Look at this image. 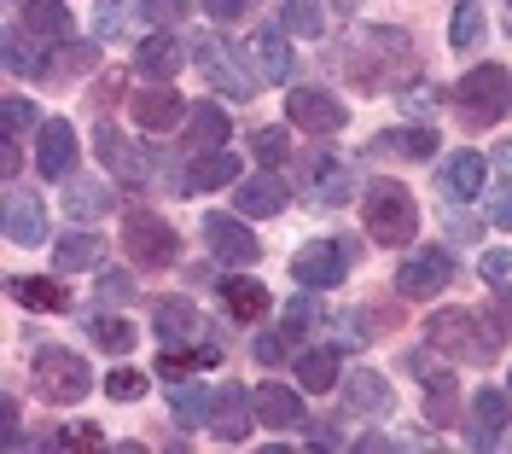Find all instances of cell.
I'll return each instance as SVG.
<instances>
[{
    "mask_svg": "<svg viewBox=\"0 0 512 454\" xmlns=\"http://www.w3.org/2000/svg\"><path fill=\"white\" fill-rule=\"evenodd\" d=\"M332 70L361 94H408V82L419 76V47L408 30L367 24V30H350L332 47Z\"/></svg>",
    "mask_w": 512,
    "mask_h": 454,
    "instance_id": "1",
    "label": "cell"
},
{
    "mask_svg": "<svg viewBox=\"0 0 512 454\" xmlns=\"http://www.w3.org/2000/svg\"><path fill=\"white\" fill-rule=\"evenodd\" d=\"M361 216H367V239L373 245H414L419 233V204L414 193L402 187V181H390V175H367L361 181Z\"/></svg>",
    "mask_w": 512,
    "mask_h": 454,
    "instance_id": "2",
    "label": "cell"
},
{
    "mask_svg": "<svg viewBox=\"0 0 512 454\" xmlns=\"http://www.w3.org/2000/svg\"><path fill=\"white\" fill-rule=\"evenodd\" d=\"M425 344L437 356H460V361H472V367H489L495 350H501V332H495V321L483 309H437L425 321Z\"/></svg>",
    "mask_w": 512,
    "mask_h": 454,
    "instance_id": "3",
    "label": "cell"
},
{
    "mask_svg": "<svg viewBox=\"0 0 512 454\" xmlns=\"http://www.w3.org/2000/svg\"><path fill=\"white\" fill-rule=\"evenodd\" d=\"M454 105V117H460V129H495V123H507L512 117V70L507 65H478L460 76V88L448 94Z\"/></svg>",
    "mask_w": 512,
    "mask_h": 454,
    "instance_id": "4",
    "label": "cell"
},
{
    "mask_svg": "<svg viewBox=\"0 0 512 454\" xmlns=\"http://www.w3.org/2000/svg\"><path fill=\"white\" fill-rule=\"evenodd\" d=\"M30 385L41 402H53V408H76V402H88V390H94V367L76 356V350H59V344H41L30 356Z\"/></svg>",
    "mask_w": 512,
    "mask_h": 454,
    "instance_id": "5",
    "label": "cell"
},
{
    "mask_svg": "<svg viewBox=\"0 0 512 454\" xmlns=\"http://www.w3.org/2000/svg\"><path fill=\"white\" fill-rule=\"evenodd\" d=\"M355 257H361V245L344 239V233H332V239H309V245L291 257V280H297L303 292H332V286L350 280Z\"/></svg>",
    "mask_w": 512,
    "mask_h": 454,
    "instance_id": "6",
    "label": "cell"
},
{
    "mask_svg": "<svg viewBox=\"0 0 512 454\" xmlns=\"http://www.w3.org/2000/svg\"><path fill=\"white\" fill-rule=\"evenodd\" d=\"M123 251H128L134 268L163 274V268H175V262H181V233L163 222L158 210H128V216H123Z\"/></svg>",
    "mask_w": 512,
    "mask_h": 454,
    "instance_id": "7",
    "label": "cell"
},
{
    "mask_svg": "<svg viewBox=\"0 0 512 454\" xmlns=\"http://www.w3.org/2000/svg\"><path fill=\"white\" fill-rule=\"evenodd\" d=\"M192 65L204 70V82L227 99H251L256 94V76L239 59H233V47H227L222 35H192Z\"/></svg>",
    "mask_w": 512,
    "mask_h": 454,
    "instance_id": "8",
    "label": "cell"
},
{
    "mask_svg": "<svg viewBox=\"0 0 512 454\" xmlns=\"http://www.w3.org/2000/svg\"><path fill=\"white\" fill-rule=\"evenodd\" d=\"M443 286H454V251H443V245H425L396 268V297H408V303H431Z\"/></svg>",
    "mask_w": 512,
    "mask_h": 454,
    "instance_id": "9",
    "label": "cell"
},
{
    "mask_svg": "<svg viewBox=\"0 0 512 454\" xmlns=\"http://www.w3.org/2000/svg\"><path fill=\"white\" fill-rule=\"evenodd\" d=\"M204 245H210V257L227 262V268L262 262V239H256L239 216H227V210H210V216H204Z\"/></svg>",
    "mask_w": 512,
    "mask_h": 454,
    "instance_id": "10",
    "label": "cell"
},
{
    "mask_svg": "<svg viewBox=\"0 0 512 454\" xmlns=\"http://www.w3.org/2000/svg\"><path fill=\"white\" fill-rule=\"evenodd\" d=\"M286 117L297 123V129H309V134H344L350 129V105H344L338 94H326V88H291Z\"/></svg>",
    "mask_w": 512,
    "mask_h": 454,
    "instance_id": "11",
    "label": "cell"
},
{
    "mask_svg": "<svg viewBox=\"0 0 512 454\" xmlns=\"http://www.w3.org/2000/svg\"><path fill=\"white\" fill-rule=\"evenodd\" d=\"M152 332H158L163 344H210L216 338V326L198 315L192 297H158L152 303Z\"/></svg>",
    "mask_w": 512,
    "mask_h": 454,
    "instance_id": "12",
    "label": "cell"
},
{
    "mask_svg": "<svg viewBox=\"0 0 512 454\" xmlns=\"http://www.w3.org/2000/svg\"><path fill=\"white\" fill-rule=\"evenodd\" d=\"M338 396H344V414H367V420H390V414H396V390H390V379L373 373V367L344 373V379H338Z\"/></svg>",
    "mask_w": 512,
    "mask_h": 454,
    "instance_id": "13",
    "label": "cell"
},
{
    "mask_svg": "<svg viewBox=\"0 0 512 454\" xmlns=\"http://www.w3.org/2000/svg\"><path fill=\"white\" fill-rule=\"evenodd\" d=\"M35 169H41V181H70L76 175V129H70V117H47L35 129Z\"/></svg>",
    "mask_w": 512,
    "mask_h": 454,
    "instance_id": "14",
    "label": "cell"
},
{
    "mask_svg": "<svg viewBox=\"0 0 512 454\" xmlns=\"http://www.w3.org/2000/svg\"><path fill=\"white\" fill-rule=\"evenodd\" d=\"M239 152H227V146H216V152H192L187 169H181V198L192 193H216V187H239Z\"/></svg>",
    "mask_w": 512,
    "mask_h": 454,
    "instance_id": "15",
    "label": "cell"
},
{
    "mask_svg": "<svg viewBox=\"0 0 512 454\" xmlns=\"http://www.w3.org/2000/svg\"><path fill=\"white\" fill-rule=\"evenodd\" d=\"M94 152H99V163H105L123 187H146V175H152V169H146V152H140V146H128V134L117 129V123H99V129H94Z\"/></svg>",
    "mask_w": 512,
    "mask_h": 454,
    "instance_id": "16",
    "label": "cell"
},
{
    "mask_svg": "<svg viewBox=\"0 0 512 454\" xmlns=\"http://www.w3.org/2000/svg\"><path fill=\"white\" fill-rule=\"evenodd\" d=\"M367 158L425 163V158H437V129H425V123H396V129H379V134H373V146H367Z\"/></svg>",
    "mask_w": 512,
    "mask_h": 454,
    "instance_id": "17",
    "label": "cell"
},
{
    "mask_svg": "<svg viewBox=\"0 0 512 454\" xmlns=\"http://www.w3.org/2000/svg\"><path fill=\"white\" fill-rule=\"evenodd\" d=\"M187 53H192V41H181V35H169V30H152L134 47V70H140L146 82H169V76H181Z\"/></svg>",
    "mask_w": 512,
    "mask_h": 454,
    "instance_id": "18",
    "label": "cell"
},
{
    "mask_svg": "<svg viewBox=\"0 0 512 454\" xmlns=\"http://www.w3.org/2000/svg\"><path fill=\"white\" fill-rule=\"evenodd\" d=\"M507 420H512V390L483 385L478 396H472V425H466L472 449H495V443L507 437Z\"/></svg>",
    "mask_w": 512,
    "mask_h": 454,
    "instance_id": "19",
    "label": "cell"
},
{
    "mask_svg": "<svg viewBox=\"0 0 512 454\" xmlns=\"http://www.w3.org/2000/svg\"><path fill=\"white\" fill-rule=\"evenodd\" d=\"M256 425V396L245 385H227L216 390V414H210V431L222 437V443H245Z\"/></svg>",
    "mask_w": 512,
    "mask_h": 454,
    "instance_id": "20",
    "label": "cell"
},
{
    "mask_svg": "<svg viewBox=\"0 0 512 454\" xmlns=\"http://www.w3.org/2000/svg\"><path fill=\"white\" fill-rule=\"evenodd\" d=\"M483 175H489V163H483L478 152H454V158L437 163V193H443L448 204H472V198L483 193Z\"/></svg>",
    "mask_w": 512,
    "mask_h": 454,
    "instance_id": "21",
    "label": "cell"
},
{
    "mask_svg": "<svg viewBox=\"0 0 512 454\" xmlns=\"http://www.w3.org/2000/svg\"><path fill=\"white\" fill-rule=\"evenodd\" d=\"M128 105H134V123H140V129H152V134L175 129V123H187V105H181V94H169L163 82L140 88V94L128 99Z\"/></svg>",
    "mask_w": 512,
    "mask_h": 454,
    "instance_id": "22",
    "label": "cell"
},
{
    "mask_svg": "<svg viewBox=\"0 0 512 454\" xmlns=\"http://www.w3.org/2000/svg\"><path fill=\"white\" fill-rule=\"evenodd\" d=\"M286 204H291V187L280 175H251V181L233 187V210L239 216H280Z\"/></svg>",
    "mask_w": 512,
    "mask_h": 454,
    "instance_id": "23",
    "label": "cell"
},
{
    "mask_svg": "<svg viewBox=\"0 0 512 454\" xmlns=\"http://www.w3.org/2000/svg\"><path fill=\"white\" fill-rule=\"evenodd\" d=\"M6 239L12 245H41L47 239V204H41V193H18L12 187V198H6Z\"/></svg>",
    "mask_w": 512,
    "mask_h": 454,
    "instance_id": "24",
    "label": "cell"
},
{
    "mask_svg": "<svg viewBox=\"0 0 512 454\" xmlns=\"http://www.w3.org/2000/svg\"><path fill=\"white\" fill-rule=\"evenodd\" d=\"M24 30L47 47H64V41H76V18L64 0H24Z\"/></svg>",
    "mask_w": 512,
    "mask_h": 454,
    "instance_id": "25",
    "label": "cell"
},
{
    "mask_svg": "<svg viewBox=\"0 0 512 454\" xmlns=\"http://www.w3.org/2000/svg\"><path fill=\"white\" fill-rule=\"evenodd\" d=\"M6 70L12 76H53V53H47V41H35L24 24H6Z\"/></svg>",
    "mask_w": 512,
    "mask_h": 454,
    "instance_id": "26",
    "label": "cell"
},
{
    "mask_svg": "<svg viewBox=\"0 0 512 454\" xmlns=\"http://www.w3.org/2000/svg\"><path fill=\"white\" fill-rule=\"evenodd\" d=\"M227 134H233V123H227V111L216 105V99H198L187 111V152H216V146H227Z\"/></svg>",
    "mask_w": 512,
    "mask_h": 454,
    "instance_id": "27",
    "label": "cell"
},
{
    "mask_svg": "<svg viewBox=\"0 0 512 454\" xmlns=\"http://www.w3.org/2000/svg\"><path fill=\"white\" fill-rule=\"evenodd\" d=\"M256 420L268 425V431H297V425H309L303 420V396L291 385H274V379L256 390Z\"/></svg>",
    "mask_w": 512,
    "mask_h": 454,
    "instance_id": "28",
    "label": "cell"
},
{
    "mask_svg": "<svg viewBox=\"0 0 512 454\" xmlns=\"http://www.w3.org/2000/svg\"><path fill=\"white\" fill-rule=\"evenodd\" d=\"M216 292H222V303H227V315H233V321H262V315H268V303H274V292H268L262 280H251V274H227Z\"/></svg>",
    "mask_w": 512,
    "mask_h": 454,
    "instance_id": "29",
    "label": "cell"
},
{
    "mask_svg": "<svg viewBox=\"0 0 512 454\" xmlns=\"http://www.w3.org/2000/svg\"><path fill=\"white\" fill-rule=\"evenodd\" d=\"M251 53H256V70L268 76V82H291V70H297V53H291V35L286 30H274V24H262L251 41Z\"/></svg>",
    "mask_w": 512,
    "mask_h": 454,
    "instance_id": "30",
    "label": "cell"
},
{
    "mask_svg": "<svg viewBox=\"0 0 512 454\" xmlns=\"http://www.w3.org/2000/svg\"><path fill=\"white\" fill-rule=\"evenodd\" d=\"M216 361H222V338H210V344H169L158 356V379H175L181 385L198 367H216Z\"/></svg>",
    "mask_w": 512,
    "mask_h": 454,
    "instance_id": "31",
    "label": "cell"
},
{
    "mask_svg": "<svg viewBox=\"0 0 512 454\" xmlns=\"http://www.w3.org/2000/svg\"><path fill=\"white\" fill-rule=\"evenodd\" d=\"M64 210H70V222H99V216L117 210V193L105 181H94V175H76L70 193H64Z\"/></svg>",
    "mask_w": 512,
    "mask_h": 454,
    "instance_id": "32",
    "label": "cell"
},
{
    "mask_svg": "<svg viewBox=\"0 0 512 454\" xmlns=\"http://www.w3.org/2000/svg\"><path fill=\"white\" fill-rule=\"evenodd\" d=\"M53 262H59L64 274H76V268H99V262H105V239H99L94 227L76 222L59 245H53Z\"/></svg>",
    "mask_w": 512,
    "mask_h": 454,
    "instance_id": "33",
    "label": "cell"
},
{
    "mask_svg": "<svg viewBox=\"0 0 512 454\" xmlns=\"http://www.w3.org/2000/svg\"><path fill=\"white\" fill-rule=\"evenodd\" d=\"M338 367H344L338 344L303 350V356H297V385H303V390H315V396H326V390H338Z\"/></svg>",
    "mask_w": 512,
    "mask_h": 454,
    "instance_id": "34",
    "label": "cell"
},
{
    "mask_svg": "<svg viewBox=\"0 0 512 454\" xmlns=\"http://www.w3.org/2000/svg\"><path fill=\"white\" fill-rule=\"evenodd\" d=\"M169 408H175L181 431H192V425H210V414H216V390L198 385V379H181V385L169 390Z\"/></svg>",
    "mask_w": 512,
    "mask_h": 454,
    "instance_id": "35",
    "label": "cell"
},
{
    "mask_svg": "<svg viewBox=\"0 0 512 454\" xmlns=\"http://www.w3.org/2000/svg\"><path fill=\"white\" fill-rule=\"evenodd\" d=\"M6 286H12V297H18L24 309H47V315L70 309V292H64L59 280H41V274H12Z\"/></svg>",
    "mask_w": 512,
    "mask_h": 454,
    "instance_id": "36",
    "label": "cell"
},
{
    "mask_svg": "<svg viewBox=\"0 0 512 454\" xmlns=\"http://www.w3.org/2000/svg\"><path fill=\"white\" fill-rule=\"evenodd\" d=\"M350 193H361L355 169H344V163H315V210H338V204H350Z\"/></svg>",
    "mask_w": 512,
    "mask_h": 454,
    "instance_id": "37",
    "label": "cell"
},
{
    "mask_svg": "<svg viewBox=\"0 0 512 454\" xmlns=\"http://www.w3.org/2000/svg\"><path fill=\"white\" fill-rule=\"evenodd\" d=\"M274 12H280V30L286 35H303V41H320V35H326L320 0H274Z\"/></svg>",
    "mask_w": 512,
    "mask_h": 454,
    "instance_id": "38",
    "label": "cell"
},
{
    "mask_svg": "<svg viewBox=\"0 0 512 454\" xmlns=\"http://www.w3.org/2000/svg\"><path fill=\"white\" fill-rule=\"evenodd\" d=\"M483 30H489V24H483V0H460L454 18H448V47H454V53H478Z\"/></svg>",
    "mask_w": 512,
    "mask_h": 454,
    "instance_id": "39",
    "label": "cell"
},
{
    "mask_svg": "<svg viewBox=\"0 0 512 454\" xmlns=\"http://www.w3.org/2000/svg\"><path fill=\"white\" fill-rule=\"evenodd\" d=\"M88 332H94V350H105V356H128L134 350V321H123V315H88Z\"/></svg>",
    "mask_w": 512,
    "mask_h": 454,
    "instance_id": "40",
    "label": "cell"
},
{
    "mask_svg": "<svg viewBox=\"0 0 512 454\" xmlns=\"http://www.w3.org/2000/svg\"><path fill=\"white\" fill-rule=\"evenodd\" d=\"M0 129H6V140H24V134L41 129V111H35L30 94H6V105H0Z\"/></svg>",
    "mask_w": 512,
    "mask_h": 454,
    "instance_id": "41",
    "label": "cell"
},
{
    "mask_svg": "<svg viewBox=\"0 0 512 454\" xmlns=\"http://www.w3.org/2000/svg\"><path fill=\"white\" fill-rule=\"evenodd\" d=\"M128 6H140V0H99L94 6V41H123L128 35Z\"/></svg>",
    "mask_w": 512,
    "mask_h": 454,
    "instance_id": "42",
    "label": "cell"
},
{
    "mask_svg": "<svg viewBox=\"0 0 512 454\" xmlns=\"http://www.w3.org/2000/svg\"><path fill=\"white\" fill-rule=\"evenodd\" d=\"M94 65H99V41H64L59 59H53V76H82V70H94Z\"/></svg>",
    "mask_w": 512,
    "mask_h": 454,
    "instance_id": "43",
    "label": "cell"
},
{
    "mask_svg": "<svg viewBox=\"0 0 512 454\" xmlns=\"http://www.w3.org/2000/svg\"><path fill=\"white\" fill-rule=\"evenodd\" d=\"M152 390V379L140 373V367H117V373H105V396L111 402H140Z\"/></svg>",
    "mask_w": 512,
    "mask_h": 454,
    "instance_id": "44",
    "label": "cell"
},
{
    "mask_svg": "<svg viewBox=\"0 0 512 454\" xmlns=\"http://www.w3.org/2000/svg\"><path fill=\"white\" fill-rule=\"evenodd\" d=\"M251 146H256V158L268 163V169L291 158V134H286V129H256V134H251Z\"/></svg>",
    "mask_w": 512,
    "mask_h": 454,
    "instance_id": "45",
    "label": "cell"
},
{
    "mask_svg": "<svg viewBox=\"0 0 512 454\" xmlns=\"http://www.w3.org/2000/svg\"><path fill=\"white\" fill-rule=\"evenodd\" d=\"M134 274H123V268H105L99 274V303H134Z\"/></svg>",
    "mask_w": 512,
    "mask_h": 454,
    "instance_id": "46",
    "label": "cell"
},
{
    "mask_svg": "<svg viewBox=\"0 0 512 454\" xmlns=\"http://www.w3.org/2000/svg\"><path fill=\"white\" fill-rule=\"evenodd\" d=\"M105 443V431H99L94 420H82V425H64L59 437H53V449H99Z\"/></svg>",
    "mask_w": 512,
    "mask_h": 454,
    "instance_id": "47",
    "label": "cell"
},
{
    "mask_svg": "<svg viewBox=\"0 0 512 454\" xmlns=\"http://www.w3.org/2000/svg\"><path fill=\"white\" fill-rule=\"evenodd\" d=\"M286 350H291V338H286V332H262V338L251 344V356L262 361V367H280V361H286Z\"/></svg>",
    "mask_w": 512,
    "mask_h": 454,
    "instance_id": "48",
    "label": "cell"
},
{
    "mask_svg": "<svg viewBox=\"0 0 512 454\" xmlns=\"http://www.w3.org/2000/svg\"><path fill=\"white\" fill-rule=\"evenodd\" d=\"M134 12H140V18H146V24H175V18H181V12H187V0H140V6H134Z\"/></svg>",
    "mask_w": 512,
    "mask_h": 454,
    "instance_id": "49",
    "label": "cell"
},
{
    "mask_svg": "<svg viewBox=\"0 0 512 454\" xmlns=\"http://www.w3.org/2000/svg\"><path fill=\"white\" fill-rule=\"evenodd\" d=\"M478 274L489 280V286H507V280H512V257H507V251H483Z\"/></svg>",
    "mask_w": 512,
    "mask_h": 454,
    "instance_id": "50",
    "label": "cell"
},
{
    "mask_svg": "<svg viewBox=\"0 0 512 454\" xmlns=\"http://www.w3.org/2000/svg\"><path fill=\"white\" fill-rule=\"evenodd\" d=\"M256 0H204V12L216 18V24H239V18H251Z\"/></svg>",
    "mask_w": 512,
    "mask_h": 454,
    "instance_id": "51",
    "label": "cell"
},
{
    "mask_svg": "<svg viewBox=\"0 0 512 454\" xmlns=\"http://www.w3.org/2000/svg\"><path fill=\"white\" fill-rule=\"evenodd\" d=\"M483 315L495 321V332H501V338H512V292H507V286H495V303H489Z\"/></svg>",
    "mask_w": 512,
    "mask_h": 454,
    "instance_id": "52",
    "label": "cell"
},
{
    "mask_svg": "<svg viewBox=\"0 0 512 454\" xmlns=\"http://www.w3.org/2000/svg\"><path fill=\"white\" fill-rule=\"evenodd\" d=\"M123 88H128V76H123V70H111V76H99V82H94V94H88V99H94V105H117Z\"/></svg>",
    "mask_w": 512,
    "mask_h": 454,
    "instance_id": "53",
    "label": "cell"
},
{
    "mask_svg": "<svg viewBox=\"0 0 512 454\" xmlns=\"http://www.w3.org/2000/svg\"><path fill=\"white\" fill-rule=\"evenodd\" d=\"M489 222H495V227H512V187H501V193L489 198Z\"/></svg>",
    "mask_w": 512,
    "mask_h": 454,
    "instance_id": "54",
    "label": "cell"
},
{
    "mask_svg": "<svg viewBox=\"0 0 512 454\" xmlns=\"http://www.w3.org/2000/svg\"><path fill=\"white\" fill-rule=\"evenodd\" d=\"M448 239H460V245H466V239H478V222H472V216H454V210H448Z\"/></svg>",
    "mask_w": 512,
    "mask_h": 454,
    "instance_id": "55",
    "label": "cell"
},
{
    "mask_svg": "<svg viewBox=\"0 0 512 454\" xmlns=\"http://www.w3.org/2000/svg\"><path fill=\"white\" fill-rule=\"evenodd\" d=\"M18 146H24V140H6V152H0V169H6V181L24 169V152H18Z\"/></svg>",
    "mask_w": 512,
    "mask_h": 454,
    "instance_id": "56",
    "label": "cell"
},
{
    "mask_svg": "<svg viewBox=\"0 0 512 454\" xmlns=\"http://www.w3.org/2000/svg\"><path fill=\"white\" fill-rule=\"evenodd\" d=\"M489 163H495V175H501V181L512 187V140H501V146H495V158H489Z\"/></svg>",
    "mask_w": 512,
    "mask_h": 454,
    "instance_id": "57",
    "label": "cell"
},
{
    "mask_svg": "<svg viewBox=\"0 0 512 454\" xmlns=\"http://www.w3.org/2000/svg\"><path fill=\"white\" fill-rule=\"evenodd\" d=\"M309 437H315L320 449H338V443H344V437L332 431V420H315V425H309Z\"/></svg>",
    "mask_w": 512,
    "mask_h": 454,
    "instance_id": "58",
    "label": "cell"
},
{
    "mask_svg": "<svg viewBox=\"0 0 512 454\" xmlns=\"http://www.w3.org/2000/svg\"><path fill=\"white\" fill-rule=\"evenodd\" d=\"M355 449H396V443H390V437H384V431H367V437H361V443H355Z\"/></svg>",
    "mask_w": 512,
    "mask_h": 454,
    "instance_id": "59",
    "label": "cell"
},
{
    "mask_svg": "<svg viewBox=\"0 0 512 454\" xmlns=\"http://www.w3.org/2000/svg\"><path fill=\"white\" fill-rule=\"evenodd\" d=\"M332 12H338V18H355V12H361V0H332Z\"/></svg>",
    "mask_w": 512,
    "mask_h": 454,
    "instance_id": "60",
    "label": "cell"
},
{
    "mask_svg": "<svg viewBox=\"0 0 512 454\" xmlns=\"http://www.w3.org/2000/svg\"><path fill=\"white\" fill-rule=\"evenodd\" d=\"M507 390H512V373H507Z\"/></svg>",
    "mask_w": 512,
    "mask_h": 454,
    "instance_id": "61",
    "label": "cell"
},
{
    "mask_svg": "<svg viewBox=\"0 0 512 454\" xmlns=\"http://www.w3.org/2000/svg\"><path fill=\"white\" fill-rule=\"evenodd\" d=\"M507 6H512V0H507Z\"/></svg>",
    "mask_w": 512,
    "mask_h": 454,
    "instance_id": "62",
    "label": "cell"
}]
</instances>
